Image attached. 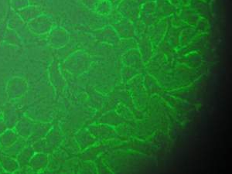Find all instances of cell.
Segmentation results:
<instances>
[{
	"label": "cell",
	"instance_id": "6da1fadb",
	"mask_svg": "<svg viewBox=\"0 0 232 174\" xmlns=\"http://www.w3.org/2000/svg\"><path fill=\"white\" fill-rule=\"evenodd\" d=\"M3 160L5 161V162H3V166H5V168L7 167V169H8V166H9V169H11V170H14L15 169H16V166L15 163L9 164V163H11L12 161H13V160H12L9 159V158H5L4 160Z\"/></svg>",
	"mask_w": 232,
	"mask_h": 174
}]
</instances>
